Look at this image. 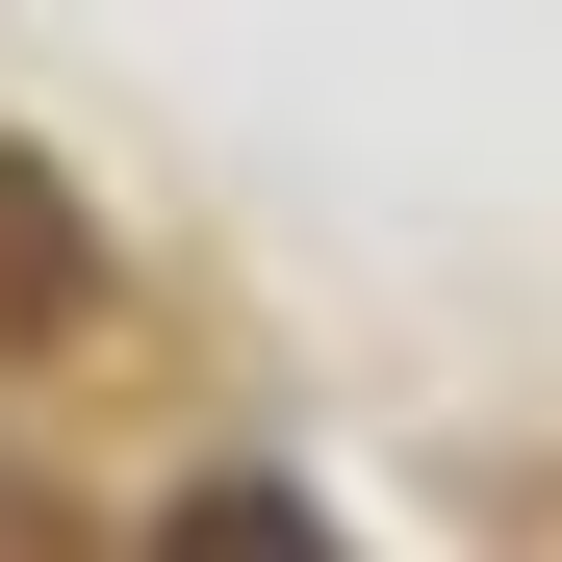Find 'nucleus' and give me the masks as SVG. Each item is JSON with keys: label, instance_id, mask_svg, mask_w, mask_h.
<instances>
[{"label": "nucleus", "instance_id": "nucleus-1", "mask_svg": "<svg viewBox=\"0 0 562 562\" xmlns=\"http://www.w3.org/2000/svg\"><path fill=\"white\" fill-rule=\"evenodd\" d=\"M154 562H333V537H307V486H256V460H231V486L154 512Z\"/></svg>", "mask_w": 562, "mask_h": 562}]
</instances>
